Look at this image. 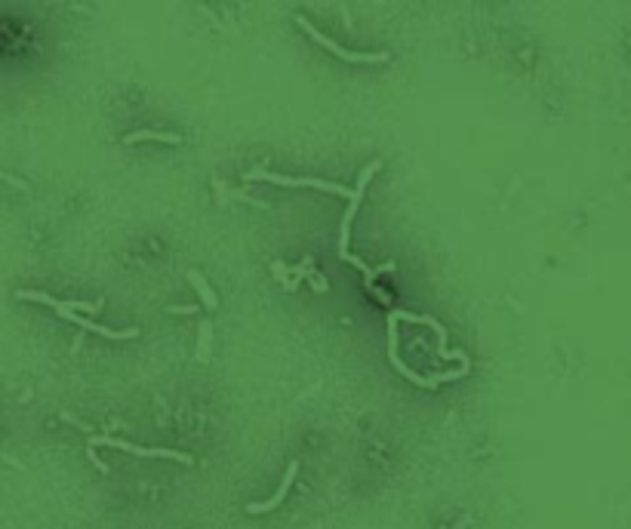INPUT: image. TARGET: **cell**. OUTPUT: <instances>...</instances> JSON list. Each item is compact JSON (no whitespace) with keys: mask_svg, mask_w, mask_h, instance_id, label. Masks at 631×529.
Here are the masks:
<instances>
[{"mask_svg":"<svg viewBox=\"0 0 631 529\" xmlns=\"http://www.w3.org/2000/svg\"><path fill=\"white\" fill-rule=\"evenodd\" d=\"M296 22H299V25H302V31H305V34H311V37H314V40H317V43H321V47H324V49H330V53H333V56L345 59V62H385V59H388V56H385V53H351V49H342V47H339V43H333V40H330V37H324L321 31H317V28H314V25H311V22H308L305 16H299V19H296Z\"/></svg>","mask_w":631,"mask_h":529,"instance_id":"4","label":"cell"},{"mask_svg":"<svg viewBox=\"0 0 631 529\" xmlns=\"http://www.w3.org/2000/svg\"><path fill=\"white\" fill-rule=\"evenodd\" d=\"M308 283H311V286L317 289V293H330V283H326V277H324V274H317V271H314V274H311V277H308Z\"/></svg>","mask_w":631,"mask_h":529,"instance_id":"11","label":"cell"},{"mask_svg":"<svg viewBox=\"0 0 631 529\" xmlns=\"http://www.w3.org/2000/svg\"><path fill=\"white\" fill-rule=\"evenodd\" d=\"M169 314H195V305H169Z\"/></svg>","mask_w":631,"mask_h":529,"instance_id":"14","label":"cell"},{"mask_svg":"<svg viewBox=\"0 0 631 529\" xmlns=\"http://www.w3.org/2000/svg\"><path fill=\"white\" fill-rule=\"evenodd\" d=\"M86 456H90V461H93V465H96V468H99V471H102V474H108V465H105V461H102L99 456H96V450H93V446H86Z\"/></svg>","mask_w":631,"mask_h":529,"instance_id":"13","label":"cell"},{"mask_svg":"<svg viewBox=\"0 0 631 529\" xmlns=\"http://www.w3.org/2000/svg\"><path fill=\"white\" fill-rule=\"evenodd\" d=\"M185 277H188V283H191V286H195L197 293H200V302H204V308H210V311H216V308H219V299H216V293H213V289L206 286L204 274H200V271H195V268H191V271L185 274Z\"/></svg>","mask_w":631,"mask_h":529,"instance_id":"7","label":"cell"},{"mask_svg":"<svg viewBox=\"0 0 631 529\" xmlns=\"http://www.w3.org/2000/svg\"><path fill=\"white\" fill-rule=\"evenodd\" d=\"M296 474H299V461H289V465H287V474H284V480H280V486H278V493H274V496L268 498V502H252V505H247V511H250V514H265V511L278 508V505L284 502V496L289 493V486H293Z\"/></svg>","mask_w":631,"mask_h":529,"instance_id":"5","label":"cell"},{"mask_svg":"<svg viewBox=\"0 0 631 529\" xmlns=\"http://www.w3.org/2000/svg\"><path fill=\"white\" fill-rule=\"evenodd\" d=\"M379 169H382V160H373V163H367V169H360L358 188H354V197L348 200V213L342 215V228H339V256H342V262H351L354 268H360V271L367 274V286L370 289H373V277H376V274L395 271V262H385V265H379V268H367V262H360L358 256H351V252H348V231H351V222H354V215H358V210H360V200H363V194H367V182L379 173Z\"/></svg>","mask_w":631,"mask_h":529,"instance_id":"1","label":"cell"},{"mask_svg":"<svg viewBox=\"0 0 631 529\" xmlns=\"http://www.w3.org/2000/svg\"><path fill=\"white\" fill-rule=\"evenodd\" d=\"M68 308L77 314V311H84V314H96V311L102 308V302H68Z\"/></svg>","mask_w":631,"mask_h":529,"instance_id":"10","label":"cell"},{"mask_svg":"<svg viewBox=\"0 0 631 529\" xmlns=\"http://www.w3.org/2000/svg\"><path fill=\"white\" fill-rule=\"evenodd\" d=\"M142 139H151V141H167V145H182V136H179V132L139 130V132H130V136H126V141H142Z\"/></svg>","mask_w":631,"mask_h":529,"instance_id":"8","label":"cell"},{"mask_svg":"<svg viewBox=\"0 0 631 529\" xmlns=\"http://www.w3.org/2000/svg\"><path fill=\"white\" fill-rule=\"evenodd\" d=\"M243 178H259V182H274V185H289V188H317V191H330V194L339 197H354V188H345V185L336 182H324V178H289V176H278V173H265V169H250L243 173Z\"/></svg>","mask_w":631,"mask_h":529,"instance_id":"2","label":"cell"},{"mask_svg":"<svg viewBox=\"0 0 631 529\" xmlns=\"http://www.w3.org/2000/svg\"><path fill=\"white\" fill-rule=\"evenodd\" d=\"M68 323H77L80 330H86V332H96V335H105V339H111V342H126V339H136L139 335V330L132 326V330H108V326H102V323H93V320H86V317H77V314H71V320Z\"/></svg>","mask_w":631,"mask_h":529,"instance_id":"6","label":"cell"},{"mask_svg":"<svg viewBox=\"0 0 631 529\" xmlns=\"http://www.w3.org/2000/svg\"><path fill=\"white\" fill-rule=\"evenodd\" d=\"M271 271H274V277H278L280 283H287V280H289V268H287L284 262H274V265H271Z\"/></svg>","mask_w":631,"mask_h":529,"instance_id":"12","label":"cell"},{"mask_svg":"<svg viewBox=\"0 0 631 529\" xmlns=\"http://www.w3.org/2000/svg\"><path fill=\"white\" fill-rule=\"evenodd\" d=\"M96 450V446H114V450H126L132 452V456H145V459H176L182 461V465H195V459L188 456V452H176V450H145V446H136L130 440H117V437H108V434H96L86 440Z\"/></svg>","mask_w":631,"mask_h":529,"instance_id":"3","label":"cell"},{"mask_svg":"<svg viewBox=\"0 0 631 529\" xmlns=\"http://www.w3.org/2000/svg\"><path fill=\"white\" fill-rule=\"evenodd\" d=\"M210 335H213L210 323H204V326H200V342H197V357H200V360H206V354H210Z\"/></svg>","mask_w":631,"mask_h":529,"instance_id":"9","label":"cell"}]
</instances>
